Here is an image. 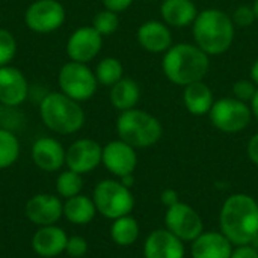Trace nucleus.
<instances>
[{
    "label": "nucleus",
    "mask_w": 258,
    "mask_h": 258,
    "mask_svg": "<svg viewBox=\"0 0 258 258\" xmlns=\"http://www.w3.org/2000/svg\"><path fill=\"white\" fill-rule=\"evenodd\" d=\"M219 225L233 245H251L258 236V203L246 194L228 197L221 209Z\"/></svg>",
    "instance_id": "f257e3e1"
},
{
    "label": "nucleus",
    "mask_w": 258,
    "mask_h": 258,
    "mask_svg": "<svg viewBox=\"0 0 258 258\" xmlns=\"http://www.w3.org/2000/svg\"><path fill=\"white\" fill-rule=\"evenodd\" d=\"M210 70V56L203 51L195 42H178L163 53L162 71L165 77L177 85L187 86L190 83L204 80Z\"/></svg>",
    "instance_id": "f03ea898"
},
{
    "label": "nucleus",
    "mask_w": 258,
    "mask_h": 258,
    "mask_svg": "<svg viewBox=\"0 0 258 258\" xmlns=\"http://www.w3.org/2000/svg\"><path fill=\"white\" fill-rule=\"evenodd\" d=\"M194 42L210 57L227 53L236 36V26L231 15L218 8H207L198 12L192 24Z\"/></svg>",
    "instance_id": "7ed1b4c3"
},
{
    "label": "nucleus",
    "mask_w": 258,
    "mask_h": 258,
    "mask_svg": "<svg viewBox=\"0 0 258 258\" xmlns=\"http://www.w3.org/2000/svg\"><path fill=\"white\" fill-rule=\"evenodd\" d=\"M39 116L47 128L59 135L77 133L85 125V110L80 103L59 92H48L41 98Z\"/></svg>",
    "instance_id": "20e7f679"
},
{
    "label": "nucleus",
    "mask_w": 258,
    "mask_h": 258,
    "mask_svg": "<svg viewBox=\"0 0 258 258\" xmlns=\"http://www.w3.org/2000/svg\"><path fill=\"white\" fill-rule=\"evenodd\" d=\"M116 133L133 148H150L162 139L163 125L153 113L135 107L119 113Z\"/></svg>",
    "instance_id": "39448f33"
},
{
    "label": "nucleus",
    "mask_w": 258,
    "mask_h": 258,
    "mask_svg": "<svg viewBox=\"0 0 258 258\" xmlns=\"http://www.w3.org/2000/svg\"><path fill=\"white\" fill-rule=\"evenodd\" d=\"M57 83L62 94L79 103L91 100L98 88L95 73L88 67V63L74 60L62 65L57 74Z\"/></svg>",
    "instance_id": "423d86ee"
},
{
    "label": "nucleus",
    "mask_w": 258,
    "mask_h": 258,
    "mask_svg": "<svg viewBox=\"0 0 258 258\" xmlns=\"http://www.w3.org/2000/svg\"><path fill=\"white\" fill-rule=\"evenodd\" d=\"M94 204L104 218L118 219L132 213L135 198L128 187L116 180H103L94 190Z\"/></svg>",
    "instance_id": "0eeeda50"
},
{
    "label": "nucleus",
    "mask_w": 258,
    "mask_h": 258,
    "mask_svg": "<svg viewBox=\"0 0 258 258\" xmlns=\"http://www.w3.org/2000/svg\"><path fill=\"white\" fill-rule=\"evenodd\" d=\"M210 122L222 133H240L252 119V112L248 103H243L234 97H224L215 100L210 112Z\"/></svg>",
    "instance_id": "6e6552de"
},
{
    "label": "nucleus",
    "mask_w": 258,
    "mask_h": 258,
    "mask_svg": "<svg viewBox=\"0 0 258 258\" xmlns=\"http://www.w3.org/2000/svg\"><path fill=\"white\" fill-rule=\"evenodd\" d=\"M65 8L59 0H35L24 12V24L35 33H51L65 23Z\"/></svg>",
    "instance_id": "1a4fd4ad"
},
{
    "label": "nucleus",
    "mask_w": 258,
    "mask_h": 258,
    "mask_svg": "<svg viewBox=\"0 0 258 258\" xmlns=\"http://www.w3.org/2000/svg\"><path fill=\"white\" fill-rule=\"evenodd\" d=\"M165 224L166 230L183 242H194L204 231L203 219L198 212L184 203H177L168 207Z\"/></svg>",
    "instance_id": "9d476101"
},
{
    "label": "nucleus",
    "mask_w": 258,
    "mask_h": 258,
    "mask_svg": "<svg viewBox=\"0 0 258 258\" xmlns=\"http://www.w3.org/2000/svg\"><path fill=\"white\" fill-rule=\"evenodd\" d=\"M103 48V36L92 27L83 26L76 29L65 45L67 54L71 60L80 63H89L94 60Z\"/></svg>",
    "instance_id": "9b49d317"
},
{
    "label": "nucleus",
    "mask_w": 258,
    "mask_h": 258,
    "mask_svg": "<svg viewBox=\"0 0 258 258\" xmlns=\"http://www.w3.org/2000/svg\"><path fill=\"white\" fill-rule=\"evenodd\" d=\"M103 157V147L94 139H79L70 145L65 153V165L77 174L94 171Z\"/></svg>",
    "instance_id": "f8f14e48"
},
{
    "label": "nucleus",
    "mask_w": 258,
    "mask_h": 258,
    "mask_svg": "<svg viewBox=\"0 0 258 258\" xmlns=\"http://www.w3.org/2000/svg\"><path fill=\"white\" fill-rule=\"evenodd\" d=\"M101 163L106 166L109 172L119 178L124 175H130L135 172L138 166L136 148H133L121 139L110 141L107 145L103 147Z\"/></svg>",
    "instance_id": "ddd939ff"
},
{
    "label": "nucleus",
    "mask_w": 258,
    "mask_h": 258,
    "mask_svg": "<svg viewBox=\"0 0 258 258\" xmlns=\"http://www.w3.org/2000/svg\"><path fill=\"white\" fill-rule=\"evenodd\" d=\"M29 97V83L24 74L12 67H0V104L5 107H18Z\"/></svg>",
    "instance_id": "4468645a"
},
{
    "label": "nucleus",
    "mask_w": 258,
    "mask_h": 258,
    "mask_svg": "<svg viewBox=\"0 0 258 258\" xmlns=\"http://www.w3.org/2000/svg\"><path fill=\"white\" fill-rule=\"evenodd\" d=\"M136 39L145 51L153 54H163L174 44L171 27L162 20L144 21L136 32Z\"/></svg>",
    "instance_id": "2eb2a0df"
},
{
    "label": "nucleus",
    "mask_w": 258,
    "mask_h": 258,
    "mask_svg": "<svg viewBox=\"0 0 258 258\" xmlns=\"http://www.w3.org/2000/svg\"><path fill=\"white\" fill-rule=\"evenodd\" d=\"M63 215V206L60 200L54 195L39 194L30 198L26 204V216L30 222L47 227L54 225Z\"/></svg>",
    "instance_id": "dca6fc26"
},
{
    "label": "nucleus",
    "mask_w": 258,
    "mask_h": 258,
    "mask_svg": "<svg viewBox=\"0 0 258 258\" xmlns=\"http://www.w3.org/2000/svg\"><path fill=\"white\" fill-rule=\"evenodd\" d=\"M144 257L184 258V242L169 230H156L145 240Z\"/></svg>",
    "instance_id": "f3484780"
},
{
    "label": "nucleus",
    "mask_w": 258,
    "mask_h": 258,
    "mask_svg": "<svg viewBox=\"0 0 258 258\" xmlns=\"http://www.w3.org/2000/svg\"><path fill=\"white\" fill-rule=\"evenodd\" d=\"M65 150L54 138H39L32 145L33 163L47 172H54L65 165Z\"/></svg>",
    "instance_id": "a211bd4d"
},
{
    "label": "nucleus",
    "mask_w": 258,
    "mask_h": 258,
    "mask_svg": "<svg viewBox=\"0 0 258 258\" xmlns=\"http://www.w3.org/2000/svg\"><path fill=\"white\" fill-rule=\"evenodd\" d=\"M233 243L218 231L201 233L190 248L192 258H231Z\"/></svg>",
    "instance_id": "6ab92c4d"
},
{
    "label": "nucleus",
    "mask_w": 258,
    "mask_h": 258,
    "mask_svg": "<svg viewBox=\"0 0 258 258\" xmlns=\"http://www.w3.org/2000/svg\"><path fill=\"white\" fill-rule=\"evenodd\" d=\"M198 8L194 0H163L160 5L162 21L171 29H184L194 24Z\"/></svg>",
    "instance_id": "aec40b11"
},
{
    "label": "nucleus",
    "mask_w": 258,
    "mask_h": 258,
    "mask_svg": "<svg viewBox=\"0 0 258 258\" xmlns=\"http://www.w3.org/2000/svg\"><path fill=\"white\" fill-rule=\"evenodd\" d=\"M68 237L65 231L56 225H47L41 227L33 239H32V248L33 251L41 257L51 258L65 252Z\"/></svg>",
    "instance_id": "412c9836"
},
{
    "label": "nucleus",
    "mask_w": 258,
    "mask_h": 258,
    "mask_svg": "<svg viewBox=\"0 0 258 258\" xmlns=\"http://www.w3.org/2000/svg\"><path fill=\"white\" fill-rule=\"evenodd\" d=\"M213 103V91L204 80L190 83L183 88V104L189 113L195 116L209 115Z\"/></svg>",
    "instance_id": "4be33fe9"
},
{
    "label": "nucleus",
    "mask_w": 258,
    "mask_h": 258,
    "mask_svg": "<svg viewBox=\"0 0 258 258\" xmlns=\"http://www.w3.org/2000/svg\"><path fill=\"white\" fill-rule=\"evenodd\" d=\"M109 100L110 104L119 112L135 109L141 100V86L136 80L130 77H122L110 88Z\"/></svg>",
    "instance_id": "5701e85b"
},
{
    "label": "nucleus",
    "mask_w": 258,
    "mask_h": 258,
    "mask_svg": "<svg viewBox=\"0 0 258 258\" xmlns=\"http://www.w3.org/2000/svg\"><path fill=\"white\" fill-rule=\"evenodd\" d=\"M97 213V207L94 200L85 195H76L68 198L63 204V216L76 225H86L89 224Z\"/></svg>",
    "instance_id": "b1692460"
},
{
    "label": "nucleus",
    "mask_w": 258,
    "mask_h": 258,
    "mask_svg": "<svg viewBox=\"0 0 258 258\" xmlns=\"http://www.w3.org/2000/svg\"><path fill=\"white\" fill-rule=\"evenodd\" d=\"M110 236H112V240L116 245L130 246L139 237V224L130 215L113 219V224H112V228H110Z\"/></svg>",
    "instance_id": "393cba45"
},
{
    "label": "nucleus",
    "mask_w": 258,
    "mask_h": 258,
    "mask_svg": "<svg viewBox=\"0 0 258 258\" xmlns=\"http://www.w3.org/2000/svg\"><path fill=\"white\" fill-rule=\"evenodd\" d=\"M94 73H95L98 85L112 88L115 83H118L124 77V65L118 57L107 56V57H103L97 63Z\"/></svg>",
    "instance_id": "a878e982"
},
{
    "label": "nucleus",
    "mask_w": 258,
    "mask_h": 258,
    "mask_svg": "<svg viewBox=\"0 0 258 258\" xmlns=\"http://www.w3.org/2000/svg\"><path fill=\"white\" fill-rule=\"evenodd\" d=\"M20 156V141L8 128L0 127V169L12 166Z\"/></svg>",
    "instance_id": "bb28decb"
},
{
    "label": "nucleus",
    "mask_w": 258,
    "mask_h": 258,
    "mask_svg": "<svg viewBox=\"0 0 258 258\" xmlns=\"http://www.w3.org/2000/svg\"><path fill=\"white\" fill-rule=\"evenodd\" d=\"M83 187V178L82 174H77L71 169L62 172L56 180V190L63 198H73L76 195H80V190Z\"/></svg>",
    "instance_id": "cd10ccee"
},
{
    "label": "nucleus",
    "mask_w": 258,
    "mask_h": 258,
    "mask_svg": "<svg viewBox=\"0 0 258 258\" xmlns=\"http://www.w3.org/2000/svg\"><path fill=\"white\" fill-rule=\"evenodd\" d=\"M92 27L104 38L112 33H115L119 27V17L116 12H112L109 9H103L95 14L92 18Z\"/></svg>",
    "instance_id": "c85d7f7f"
},
{
    "label": "nucleus",
    "mask_w": 258,
    "mask_h": 258,
    "mask_svg": "<svg viewBox=\"0 0 258 258\" xmlns=\"http://www.w3.org/2000/svg\"><path fill=\"white\" fill-rule=\"evenodd\" d=\"M17 54V39L12 32L0 29V67L11 65V60Z\"/></svg>",
    "instance_id": "c756f323"
},
{
    "label": "nucleus",
    "mask_w": 258,
    "mask_h": 258,
    "mask_svg": "<svg viewBox=\"0 0 258 258\" xmlns=\"http://www.w3.org/2000/svg\"><path fill=\"white\" fill-rule=\"evenodd\" d=\"M258 86L251 79H240L234 82L233 85V97L243 101V103H251L252 97L255 95Z\"/></svg>",
    "instance_id": "7c9ffc66"
},
{
    "label": "nucleus",
    "mask_w": 258,
    "mask_h": 258,
    "mask_svg": "<svg viewBox=\"0 0 258 258\" xmlns=\"http://www.w3.org/2000/svg\"><path fill=\"white\" fill-rule=\"evenodd\" d=\"M231 20L234 23L236 27H251L257 18H255V12L252 9V5H240L234 9V12L231 14Z\"/></svg>",
    "instance_id": "2f4dec72"
},
{
    "label": "nucleus",
    "mask_w": 258,
    "mask_h": 258,
    "mask_svg": "<svg viewBox=\"0 0 258 258\" xmlns=\"http://www.w3.org/2000/svg\"><path fill=\"white\" fill-rule=\"evenodd\" d=\"M65 252L73 258L83 257L88 252V242L80 236H74V237L68 239Z\"/></svg>",
    "instance_id": "473e14b6"
},
{
    "label": "nucleus",
    "mask_w": 258,
    "mask_h": 258,
    "mask_svg": "<svg viewBox=\"0 0 258 258\" xmlns=\"http://www.w3.org/2000/svg\"><path fill=\"white\" fill-rule=\"evenodd\" d=\"M133 2L135 0H103V5H104V9L119 14V12L127 11L133 5Z\"/></svg>",
    "instance_id": "72a5a7b5"
},
{
    "label": "nucleus",
    "mask_w": 258,
    "mask_h": 258,
    "mask_svg": "<svg viewBox=\"0 0 258 258\" xmlns=\"http://www.w3.org/2000/svg\"><path fill=\"white\" fill-rule=\"evenodd\" d=\"M231 258H258V249L252 245H242L233 249Z\"/></svg>",
    "instance_id": "f704fd0d"
},
{
    "label": "nucleus",
    "mask_w": 258,
    "mask_h": 258,
    "mask_svg": "<svg viewBox=\"0 0 258 258\" xmlns=\"http://www.w3.org/2000/svg\"><path fill=\"white\" fill-rule=\"evenodd\" d=\"M246 151H248V156H249L251 162L258 166V133H255V135L249 139Z\"/></svg>",
    "instance_id": "c9c22d12"
},
{
    "label": "nucleus",
    "mask_w": 258,
    "mask_h": 258,
    "mask_svg": "<svg viewBox=\"0 0 258 258\" xmlns=\"http://www.w3.org/2000/svg\"><path fill=\"white\" fill-rule=\"evenodd\" d=\"M160 200H162V203H163L166 207H171V206L180 203V201H178V194H177L174 189H165V190L162 192V195H160Z\"/></svg>",
    "instance_id": "e433bc0d"
},
{
    "label": "nucleus",
    "mask_w": 258,
    "mask_h": 258,
    "mask_svg": "<svg viewBox=\"0 0 258 258\" xmlns=\"http://www.w3.org/2000/svg\"><path fill=\"white\" fill-rule=\"evenodd\" d=\"M249 107H251V112H252V118H255L258 121V89L255 95L252 97L251 103H249Z\"/></svg>",
    "instance_id": "4c0bfd02"
},
{
    "label": "nucleus",
    "mask_w": 258,
    "mask_h": 258,
    "mask_svg": "<svg viewBox=\"0 0 258 258\" xmlns=\"http://www.w3.org/2000/svg\"><path fill=\"white\" fill-rule=\"evenodd\" d=\"M249 76H251V80L258 86V57L252 62L251 65V70H249Z\"/></svg>",
    "instance_id": "58836bf2"
},
{
    "label": "nucleus",
    "mask_w": 258,
    "mask_h": 258,
    "mask_svg": "<svg viewBox=\"0 0 258 258\" xmlns=\"http://www.w3.org/2000/svg\"><path fill=\"white\" fill-rule=\"evenodd\" d=\"M125 187H132L133 186V183H135V178H133V174H130V175H124V177H121V180H119Z\"/></svg>",
    "instance_id": "ea45409f"
},
{
    "label": "nucleus",
    "mask_w": 258,
    "mask_h": 258,
    "mask_svg": "<svg viewBox=\"0 0 258 258\" xmlns=\"http://www.w3.org/2000/svg\"><path fill=\"white\" fill-rule=\"evenodd\" d=\"M252 9H254V12H255V18H257V21H258V0H254V3H252Z\"/></svg>",
    "instance_id": "a19ab883"
}]
</instances>
